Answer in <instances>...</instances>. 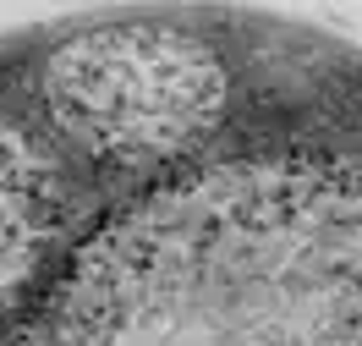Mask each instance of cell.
Listing matches in <instances>:
<instances>
[{
	"instance_id": "6da1fadb",
	"label": "cell",
	"mask_w": 362,
	"mask_h": 346,
	"mask_svg": "<svg viewBox=\"0 0 362 346\" xmlns=\"http://www.w3.org/2000/svg\"><path fill=\"white\" fill-rule=\"evenodd\" d=\"M61 132L99 160H154L209 132L226 71L187 33L110 28L66 45L45 71Z\"/></svg>"
}]
</instances>
